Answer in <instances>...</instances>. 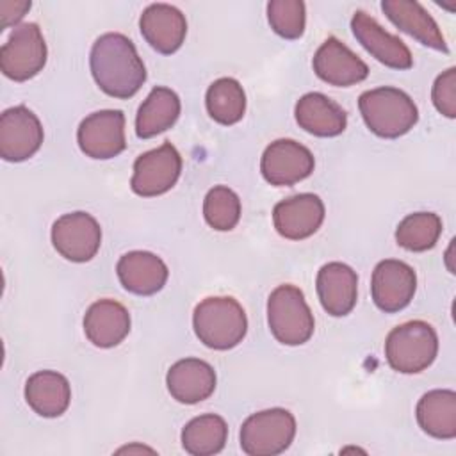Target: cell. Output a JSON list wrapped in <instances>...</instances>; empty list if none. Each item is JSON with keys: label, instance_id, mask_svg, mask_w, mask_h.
<instances>
[{"label": "cell", "instance_id": "6da1fadb", "mask_svg": "<svg viewBox=\"0 0 456 456\" xmlns=\"http://www.w3.org/2000/svg\"><path fill=\"white\" fill-rule=\"evenodd\" d=\"M89 64L98 87L112 98H132L146 80L135 45L119 32H107L93 43Z\"/></svg>", "mask_w": 456, "mask_h": 456}, {"label": "cell", "instance_id": "f1b7e54d", "mask_svg": "<svg viewBox=\"0 0 456 456\" xmlns=\"http://www.w3.org/2000/svg\"><path fill=\"white\" fill-rule=\"evenodd\" d=\"M442 233V219L435 212L408 214L395 230V240L408 251L431 249Z\"/></svg>", "mask_w": 456, "mask_h": 456}, {"label": "cell", "instance_id": "603a6c76", "mask_svg": "<svg viewBox=\"0 0 456 456\" xmlns=\"http://www.w3.org/2000/svg\"><path fill=\"white\" fill-rule=\"evenodd\" d=\"M297 125L317 137H335L347 126L346 110L322 93L303 94L294 109Z\"/></svg>", "mask_w": 456, "mask_h": 456}, {"label": "cell", "instance_id": "484cf974", "mask_svg": "<svg viewBox=\"0 0 456 456\" xmlns=\"http://www.w3.org/2000/svg\"><path fill=\"white\" fill-rule=\"evenodd\" d=\"M180 116V98L175 91L157 86L141 103L135 118V134L141 139H150L171 128Z\"/></svg>", "mask_w": 456, "mask_h": 456}, {"label": "cell", "instance_id": "5b68a950", "mask_svg": "<svg viewBox=\"0 0 456 456\" xmlns=\"http://www.w3.org/2000/svg\"><path fill=\"white\" fill-rule=\"evenodd\" d=\"M267 324L273 337L285 346H301L314 335V314L296 285H278L267 299Z\"/></svg>", "mask_w": 456, "mask_h": 456}, {"label": "cell", "instance_id": "4dcf8cb0", "mask_svg": "<svg viewBox=\"0 0 456 456\" xmlns=\"http://www.w3.org/2000/svg\"><path fill=\"white\" fill-rule=\"evenodd\" d=\"M267 20L271 28L285 37L297 39L305 32L306 11L301 0H271L267 4Z\"/></svg>", "mask_w": 456, "mask_h": 456}, {"label": "cell", "instance_id": "5bb4252c", "mask_svg": "<svg viewBox=\"0 0 456 456\" xmlns=\"http://www.w3.org/2000/svg\"><path fill=\"white\" fill-rule=\"evenodd\" d=\"M351 30L356 41L381 64L394 69H410L413 57L403 39L387 32L372 16L356 11L351 18Z\"/></svg>", "mask_w": 456, "mask_h": 456}, {"label": "cell", "instance_id": "4316f807", "mask_svg": "<svg viewBox=\"0 0 456 456\" xmlns=\"http://www.w3.org/2000/svg\"><path fill=\"white\" fill-rule=\"evenodd\" d=\"M226 438V420L216 413L194 417L182 429V447L192 456H212L221 452Z\"/></svg>", "mask_w": 456, "mask_h": 456}, {"label": "cell", "instance_id": "ffe728a7", "mask_svg": "<svg viewBox=\"0 0 456 456\" xmlns=\"http://www.w3.org/2000/svg\"><path fill=\"white\" fill-rule=\"evenodd\" d=\"M381 9L387 18L403 32L433 50L449 52L445 37L431 14L415 0H383Z\"/></svg>", "mask_w": 456, "mask_h": 456}, {"label": "cell", "instance_id": "277c9868", "mask_svg": "<svg viewBox=\"0 0 456 456\" xmlns=\"http://www.w3.org/2000/svg\"><path fill=\"white\" fill-rule=\"evenodd\" d=\"M438 353V337L426 321H408L395 326L385 340L388 365L403 374H417L428 369Z\"/></svg>", "mask_w": 456, "mask_h": 456}, {"label": "cell", "instance_id": "9a60e30c", "mask_svg": "<svg viewBox=\"0 0 456 456\" xmlns=\"http://www.w3.org/2000/svg\"><path fill=\"white\" fill-rule=\"evenodd\" d=\"M324 221V203L317 194L301 192L274 205L273 223L276 232L290 240L314 235Z\"/></svg>", "mask_w": 456, "mask_h": 456}, {"label": "cell", "instance_id": "4fadbf2b", "mask_svg": "<svg viewBox=\"0 0 456 456\" xmlns=\"http://www.w3.org/2000/svg\"><path fill=\"white\" fill-rule=\"evenodd\" d=\"M315 159L312 151L292 141L278 139L271 142L260 160V171L265 182L271 185H294L308 178L314 171Z\"/></svg>", "mask_w": 456, "mask_h": 456}, {"label": "cell", "instance_id": "7a4b0ae2", "mask_svg": "<svg viewBox=\"0 0 456 456\" xmlns=\"http://www.w3.org/2000/svg\"><path fill=\"white\" fill-rule=\"evenodd\" d=\"M358 109L367 128L385 139L408 134L419 121V109L413 100L404 91L390 86L362 93Z\"/></svg>", "mask_w": 456, "mask_h": 456}, {"label": "cell", "instance_id": "7c38bea8", "mask_svg": "<svg viewBox=\"0 0 456 456\" xmlns=\"http://www.w3.org/2000/svg\"><path fill=\"white\" fill-rule=\"evenodd\" d=\"M417 290V274L411 265L401 260H381L370 280V294L374 305L385 312L394 314L410 305Z\"/></svg>", "mask_w": 456, "mask_h": 456}, {"label": "cell", "instance_id": "44dd1931", "mask_svg": "<svg viewBox=\"0 0 456 456\" xmlns=\"http://www.w3.org/2000/svg\"><path fill=\"white\" fill-rule=\"evenodd\" d=\"M121 285L137 296L157 294L167 281V265L150 251H128L116 265Z\"/></svg>", "mask_w": 456, "mask_h": 456}, {"label": "cell", "instance_id": "9c48e42d", "mask_svg": "<svg viewBox=\"0 0 456 456\" xmlns=\"http://www.w3.org/2000/svg\"><path fill=\"white\" fill-rule=\"evenodd\" d=\"M77 141L82 153L91 159L107 160L118 157L126 146L125 114L118 109L89 114L78 125Z\"/></svg>", "mask_w": 456, "mask_h": 456}, {"label": "cell", "instance_id": "ac0fdd59", "mask_svg": "<svg viewBox=\"0 0 456 456\" xmlns=\"http://www.w3.org/2000/svg\"><path fill=\"white\" fill-rule=\"evenodd\" d=\"M315 287L322 308L333 317L347 315L356 305L358 276L347 264H324L317 273Z\"/></svg>", "mask_w": 456, "mask_h": 456}, {"label": "cell", "instance_id": "f546056e", "mask_svg": "<svg viewBox=\"0 0 456 456\" xmlns=\"http://www.w3.org/2000/svg\"><path fill=\"white\" fill-rule=\"evenodd\" d=\"M203 216L210 228L230 232L240 219V200L230 187L216 185L205 196Z\"/></svg>", "mask_w": 456, "mask_h": 456}, {"label": "cell", "instance_id": "3957f363", "mask_svg": "<svg viewBox=\"0 0 456 456\" xmlns=\"http://www.w3.org/2000/svg\"><path fill=\"white\" fill-rule=\"evenodd\" d=\"M194 333L210 349L226 351L235 347L248 331L244 308L226 296L205 297L192 314Z\"/></svg>", "mask_w": 456, "mask_h": 456}, {"label": "cell", "instance_id": "cb8c5ba5", "mask_svg": "<svg viewBox=\"0 0 456 456\" xmlns=\"http://www.w3.org/2000/svg\"><path fill=\"white\" fill-rule=\"evenodd\" d=\"M27 404L41 417L62 415L71 401L69 381L55 370H37L25 383Z\"/></svg>", "mask_w": 456, "mask_h": 456}, {"label": "cell", "instance_id": "ba28073f", "mask_svg": "<svg viewBox=\"0 0 456 456\" xmlns=\"http://www.w3.org/2000/svg\"><path fill=\"white\" fill-rule=\"evenodd\" d=\"M182 171V157L171 142L139 155L134 162L130 187L135 194L151 198L167 192L178 180Z\"/></svg>", "mask_w": 456, "mask_h": 456}, {"label": "cell", "instance_id": "8992f818", "mask_svg": "<svg viewBox=\"0 0 456 456\" xmlns=\"http://www.w3.org/2000/svg\"><path fill=\"white\" fill-rule=\"evenodd\" d=\"M296 436V419L285 408H269L249 415L240 426V447L248 456H276Z\"/></svg>", "mask_w": 456, "mask_h": 456}, {"label": "cell", "instance_id": "30bf717a", "mask_svg": "<svg viewBox=\"0 0 456 456\" xmlns=\"http://www.w3.org/2000/svg\"><path fill=\"white\" fill-rule=\"evenodd\" d=\"M52 244L66 260L87 262L100 249L102 228L91 214L69 212L53 223Z\"/></svg>", "mask_w": 456, "mask_h": 456}, {"label": "cell", "instance_id": "8fae6325", "mask_svg": "<svg viewBox=\"0 0 456 456\" xmlns=\"http://www.w3.org/2000/svg\"><path fill=\"white\" fill-rule=\"evenodd\" d=\"M39 118L25 105L5 109L0 116V157L7 162L30 159L43 142Z\"/></svg>", "mask_w": 456, "mask_h": 456}, {"label": "cell", "instance_id": "d6986e66", "mask_svg": "<svg viewBox=\"0 0 456 456\" xmlns=\"http://www.w3.org/2000/svg\"><path fill=\"white\" fill-rule=\"evenodd\" d=\"M166 385L173 399L178 403L196 404L214 394L216 370L205 360L183 358L169 367Z\"/></svg>", "mask_w": 456, "mask_h": 456}, {"label": "cell", "instance_id": "d6a6232c", "mask_svg": "<svg viewBox=\"0 0 456 456\" xmlns=\"http://www.w3.org/2000/svg\"><path fill=\"white\" fill-rule=\"evenodd\" d=\"M30 9V2L20 0V2H0V16H2V28H7L9 25L18 23L25 12Z\"/></svg>", "mask_w": 456, "mask_h": 456}, {"label": "cell", "instance_id": "52a82bcc", "mask_svg": "<svg viewBox=\"0 0 456 456\" xmlns=\"http://www.w3.org/2000/svg\"><path fill=\"white\" fill-rule=\"evenodd\" d=\"M46 64V43L36 23H23L12 30L0 50L2 73L16 82L36 77Z\"/></svg>", "mask_w": 456, "mask_h": 456}, {"label": "cell", "instance_id": "d4e9b609", "mask_svg": "<svg viewBox=\"0 0 456 456\" xmlns=\"http://www.w3.org/2000/svg\"><path fill=\"white\" fill-rule=\"evenodd\" d=\"M417 422L424 433L438 440L456 436V392L436 388L426 392L415 408Z\"/></svg>", "mask_w": 456, "mask_h": 456}, {"label": "cell", "instance_id": "83f0119b", "mask_svg": "<svg viewBox=\"0 0 456 456\" xmlns=\"http://www.w3.org/2000/svg\"><path fill=\"white\" fill-rule=\"evenodd\" d=\"M205 105L214 121L235 125L246 112V93L235 78L223 77L208 86Z\"/></svg>", "mask_w": 456, "mask_h": 456}, {"label": "cell", "instance_id": "1f68e13d", "mask_svg": "<svg viewBox=\"0 0 456 456\" xmlns=\"http://www.w3.org/2000/svg\"><path fill=\"white\" fill-rule=\"evenodd\" d=\"M431 100L442 116L451 119L456 118V68H449L436 77L431 89Z\"/></svg>", "mask_w": 456, "mask_h": 456}, {"label": "cell", "instance_id": "7402d4cb", "mask_svg": "<svg viewBox=\"0 0 456 456\" xmlns=\"http://www.w3.org/2000/svg\"><path fill=\"white\" fill-rule=\"evenodd\" d=\"M130 331L128 310L114 299L94 301L84 315V333L96 347H114Z\"/></svg>", "mask_w": 456, "mask_h": 456}, {"label": "cell", "instance_id": "e0dca14e", "mask_svg": "<svg viewBox=\"0 0 456 456\" xmlns=\"http://www.w3.org/2000/svg\"><path fill=\"white\" fill-rule=\"evenodd\" d=\"M139 28L146 43L160 53H175L187 34V21L182 11L169 4H151L148 5L141 18Z\"/></svg>", "mask_w": 456, "mask_h": 456}, {"label": "cell", "instance_id": "2e32d148", "mask_svg": "<svg viewBox=\"0 0 456 456\" xmlns=\"http://www.w3.org/2000/svg\"><path fill=\"white\" fill-rule=\"evenodd\" d=\"M312 66L321 80L337 87L354 86L369 75V66L333 36L317 48Z\"/></svg>", "mask_w": 456, "mask_h": 456}]
</instances>
